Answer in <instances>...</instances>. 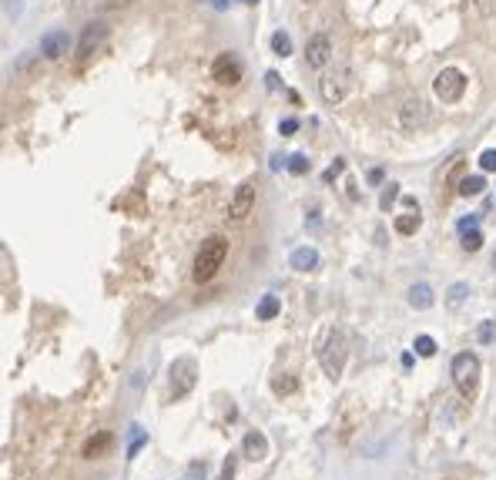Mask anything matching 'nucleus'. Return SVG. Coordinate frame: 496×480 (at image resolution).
I'll list each match as a JSON object with an SVG mask.
<instances>
[{"mask_svg":"<svg viewBox=\"0 0 496 480\" xmlns=\"http://www.w3.org/2000/svg\"><path fill=\"white\" fill-rule=\"evenodd\" d=\"M229 259V239L225 235H208L201 242V249L195 252V266H191V279L195 282H211L218 269L225 266Z\"/></svg>","mask_w":496,"mask_h":480,"instance_id":"nucleus-1","label":"nucleus"},{"mask_svg":"<svg viewBox=\"0 0 496 480\" xmlns=\"http://www.w3.org/2000/svg\"><path fill=\"white\" fill-rule=\"evenodd\" d=\"M345 356H349V339H345L342 329H329L319 349V363H322L325 376L329 380H339L345 369Z\"/></svg>","mask_w":496,"mask_h":480,"instance_id":"nucleus-2","label":"nucleus"},{"mask_svg":"<svg viewBox=\"0 0 496 480\" xmlns=\"http://www.w3.org/2000/svg\"><path fill=\"white\" fill-rule=\"evenodd\" d=\"M449 373H453V383H456L459 397H466V400H473L479 390V360L477 353H456L453 356V366H449Z\"/></svg>","mask_w":496,"mask_h":480,"instance_id":"nucleus-3","label":"nucleus"},{"mask_svg":"<svg viewBox=\"0 0 496 480\" xmlns=\"http://www.w3.org/2000/svg\"><path fill=\"white\" fill-rule=\"evenodd\" d=\"M433 91L443 104H456L459 97L466 95V74L459 71V67H443L433 81Z\"/></svg>","mask_w":496,"mask_h":480,"instance_id":"nucleus-4","label":"nucleus"},{"mask_svg":"<svg viewBox=\"0 0 496 480\" xmlns=\"http://www.w3.org/2000/svg\"><path fill=\"white\" fill-rule=\"evenodd\" d=\"M349 81H352V71H349V67H336V71L322 74L319 95H322L325 104H339L345 97V91H349Z\"/></svg>","mask_w":496,"mask_h":480,"instance_id":"nucleus-5","label":"nucleus"},{"mask_svg":"<svg viewBox=\"0 0 496 480\" xmlns=\"http://www.w3.org/2000/svg\"><path fill=\"white\" fill-rule=\"evenodd\" d=\"M329 61H332V40H329V34L319 31V34H312L306 44V64L312 71H325Z\"/></svg>","mask_w":496,"mask_h":480,"instance_id":"nucleus-6","label":"nucleus"},{"mask_svg":"<svg viewBox=\"0 0 496 480\" xmlns=\"http://www.w3.org/2000/svg\"><path fill=\"white\" fill-rule=\"evenodd\" d=\"M195 376H198V369H195V360H174L172 366V397L174 400H181V397H188L191 386H195Z\"/></svg>","mask_w":496,"mask_h":480,"instance_id":"nucleus-7","label":"nucleus"},{"mask_svg":"<svg viewBox=\"0 0 496 480\" xmlns=\"http://www.w3.org/2000/svg\"><path fill=\"white\" fill-rule=\"evenodd\" d=\"M251 209H255V182L248 178V182H242V185L235 189V195H231L229 218H231V222H242V218H248V215H251Z\"/></svg>","mask_w":496,"mask_h":480,"instance_id":"nucleus-8","label":"nucleus"},{"mask_svg":"<svg viewBox=\"0 0 496 480\" xmlns=\"http://www.w3.org/2000/svg\"><path fill=\"white\" fill-rule=\"evenodd\" d=\"M211 77L218 81V84H238L242 81V61L235 58L231 51H225V54H218V58L211 61Z\"/></svg>","mask_w":496,"mask_h":480,"instance_id":"nucleus-9","label":"nucleus"},{"mask_svg":"<svg viewBox=\"0 0 496 480\" xmlns=\"http://www.w3.org/2000/svg\"><path fill=\"white\" fill-rule=\"evenodd\" d=\"M426 101H420V97H406L399 108V128L402 131H416V128H422L426 125Z\"/></svg>","mask_w":496,"mask_h":480,"instance_id":"nucleus-10","label":"nucleus"},{"mask_svg":"<svg viewBox=\"0 0 496 480\" xmlns=\"http://www.w3.org/2000/svg\"><path fill=\"white\" fill-rule=\"evenodd\" d=\"M67 51H71V34H67V31H47V34L40 38V54L47 61L64 58Z\"/></svg>","mask_w":496,"mask_h":480,"instance_id":"nucleus-11","label":"nucleus"},{"mask_svg":"<svg viewBox=\"0 0 496 480\" xmlns=\"http://www.w3.org/2000/svg\"><path fill=\"white\" fill-rule=\"evenodd\" d=\"M108 38V24L104 20H91L88 27H84V34H81V44H77V54H91L101 40Z\"/></svg>","mask_w":496,"mask_h":480,"instance_id":"nucleus-12","label":"nucleus"},{"mask_svg":"<svg viewBox=\"0 0 496 480\" xmlns=\"http://www.w3.org/2000/svg\"><path fill=\"white\" fill-rule=\"evenodd\" d=\"M242 454H245L248 461H265L268 457V440L262 430H248L245 440H242Z\"/></svg>","mask_w":496,"mask_h":480,"instance_id":"nucleus-13","label":"nucleus"},{"mask_svg":"<svg viewBox=\"0 0 496 480\" xmlns=\"http://www.w3.org/2000/svg\"><path fill=\"white\" fill-rule=\"evenodd\" d=\"M288 266H292L295 272H315V269H319V252L312 249V246H302V249L292 252Z\"/></svg>","mask_w":496,"mask_h":480,"instance_id":"nucleus-14","label":"nucleus"},{"mask_svg":"<svg viewBox=\"0 0 496 480\" xmlns=\"http://www.w3.org/2000/svg\"><path fill=\"white\" fill-rule=\"evenodd\" d=\"M409 306L413 309H429L433 306V289L426 286V282H416V286H409Z\"/></svg>","mask_w":496,"mask_h":480,"instance_id":"nucleus-15","label":"nucleus"},{"mask_svg":"<svg viewBox=\"0 0 496 480\" xmlns=\"http://www.w3.org/2000/svg\"><path fill=\"white\" fill-rule=\"evenodd\" d=\"M466 299H470V282H453L449 292H446V306L453 309V312H459V309L466 306Z\"/></svg>","mask_w":496,"mask_h":480,"instance_id":"nucleus-16","label":"nucleus"},{"mask_svg":"<svg viewBox=\"0 0 496 480\" xmlns=\"http://www.w3.org/2000/svg\"><path fill=\"white\" fill-rule=\"evenodd\" d=\"M483 189H486L483 175H466V178L459 182V189H456V192L463 195V198H477V195H483Z\"/></svg>","mask_w":496,"mask_h":480,"instance_id":"nucleus-17","label":"nucleus"},{"mask_svg":"<svg viewBox=\"0 0 496 480\" xmlns=\"http://www.w3.org/2000/svg\"><path fill=\"white\" fill-rule=\"evenodd\" d=\"M111 443H115V437H111V433H97L94 440L84 443V457H88V461H94V457H101V454H104Z\"/></svg>","mask_w":496,"mask_h":480,"instance_id":"nucleus-18","label":"nucleus"},{"mask_svg":"<svg viewBox=\"0 0 496 480\" xmlns=\"http://www.w3.org/2000/svg\"><path fill=\"white\" fill-rule=\"evenodd\" d=\"M279 312H282V303H279V296H262V303H258V309H255V316H258L262 323L275 319Z\"/></svg>","mask_w":496,"mask_h":480,"instance_id":"nucleus-19","label":"nucleus"},{"mask_svg":"<svg viewBox=\"0 0 496 480\" xmlns=\"http://www.w3.org/2000/svg\"><path fill=\"white\" fill-rule=\"evenodd\" d=\"M420 225H422L420 211H409V215H399V218H396V232H399V235H416Z\"/></svg>","mask_w":496,"mask_h":480,"instance_id":"nucleus-20","label":"nucleus"},{"mask_svg":"<svg viewBox=\"0 0 496 480\" xmlns=\"http://www.w3.org/2000/svg\"><path fill=\"white\" fill-rule=\"evenodd\" d=\"M272 51H275L279 58H288V54H292V38H288L286 31H275V34H272Z\"/></svg>","mask_w":496,"mask_h":480,"instance_id":"nucleus-21","label":"nucleus"},{"mask_svg":"<svg viewBox=\"0 0 496 480\" xmlns=\"http://www.w3.org/2000/svg\"><path fill=\"white\" fill-rule=\"evenodd\" d=\"M399 198V185L396 182H389V185H382V195H379V209L382 211H389V205Z\"/></svg>","mask_w":496,"mask_h":480,"instance_id":"nucleus-22","label":"nucleus"},{"mask_svg":"<svg viewBox=\"0 0 496 480\" xmlns=\"http://www.w3.org/2000/svg\"><path fill=\"white\" fill-rule=\"evenodd\" d=\"M459 239H463V249H466V252H479V249H483V232H479V229L463 232Z\"/></svg>","mask_w":496,"mask_h":480,"instance_id":"nucleus-23","label":"nucleus"},{"mask_svg":"<svg viewBox=\"0 0 496 480\" xmlns=\"http://www.w3.org/2000/svg\"><path fill=\"white\" fill-rule=\"evenodd\" d=\"M477 339L483 346H490L496 339V323L493 319H486V323H479V329H477Z\"/></svg>","mask_w":496,"mask_h":480,"instance_id":"nucleus-24","label":"nucleus"},{"mask_svg":"<svg viewBox=\"0 0 496 480\" xmlns=\"http://www.w3.org/2000/svg\"><path fill=\"white\" fill-rule=\"evenodd\" d=\"M413 349H416L420 356H433V353H436V339H433V336H416Z\"/></svg>","mask_w":496,"mask_h":480,"instance_id":"nucleus-25","label":"nucleus"},{"mask_svg":"<svg viewBox=\"0 0 496 480\" xmlns=\"http://www.w3.org/2000/svg\"><path fill=\"white\" fill-rule=\"evenodd\" d=\"M288 172L292 175H306L308 172V158L306 154H292V158H288Z\"/></svg>","mask_w":496,"mask_h":480,"instance_id":"nucleus-26","label":"nucleus"},{"mask_svg":"<svg viewBox=\"0 0 496 480\" xmlns=\"http://www.w3.org/2000/svg\"><path fill=\"white\" fill-rule=\"evenodd\" d=\"M459 175H463V158H456V161L449 165V172H446V178H443V182H446V185H459V182H463Z\"/></svg>","mask_w":496,"mask_h":480,"instance_id":"nucleus-27","label":"nucleus"},{"mask_svg":"<svg viewBox=\"0 0 496 480\" xmlns=\"http://www.w3.org/2000/svg\"><path fill=\"white\" fill-rule=\"evenodd\" d=\"M479 168L483 172H496V148H486V152L479 154Z\"/></svg>","mask_w":496,"mask_h":480,"instance_id":"nucleus-28","label":"nucleus"},{"mask_svg":"<svg viewBox=\"0 0 496 480\" xmlns=\"http://www.w3.org/2000/svg\"><path fill=\"white\" fill-rule=\"evenodd\" d=\"M295 380H292V376H282V380H275V383H272V390H275V393H295Z\"/></svg>","mask_w":496,"mask_h":480,"instance_id":"nucleus-29","label":"nucleus"},{"mask_svg":"<svg viewBox=\"0 0 496 480\" xmlns=\"http://www.w3.org/2000/svg\"><path fill=\"white\" fill-rule=\"evenodd\" d=\"M473 3H477V10L483 17H493L496 14V0H473Z\"/></svg>","mask_w":496,"mask_h":480,"instance_id":"nucleus-30","label":"nucleus"},{"mask_svg":"<svg viewBox=\"0 0 496 480\" xmlns=\"http://www.w3.org/2000/svg\"><path fill=\"white\" fill-rule=\"evenodd\" d=\"M188 480H205V461H195L188 467Z\"/></svg>","mask_w":496,"mask_h":480,"instance_id":"nucleus-31","label":"nucleus"},{"mask_svg":"<svg viewBox=\"0 0 496 480\" xmlns=\"http://www.w3.org/2000/svg\"><path fill=\"white\" fill-rule=\"evenodd\" d=\"M459 235H463V232H473V229H479V218L477 215H470V218H459Z\"/></svg>","mask_w":496,"mask_h":480,"instance_id":"nucleus-32","label":"nucleus"},{"mask_svg":"<svg viewBox=\"0 0 496 480\" xmlns=\"http://www.w3.org/2000/svg\"><path fill=\"white\" fill-rule=\"evenodd\" d=\"M342 172H345V161H342V158H336V165H332V168H325L322 178H325V182H332L336 175H342Z\"/></svg>","mask_w":496,"mask_h":480,"instance_id":"nucleus-33","label":"nucleus"},{"mask_svg":"<svg viewBox=\"0 0 496 480\" xmlns=\"http://www.w3.org/2000/svg\"><path fill=\"white\" fill-rule=\"evenodd\" d=\"M279 131H282V135H292V131H299V118H286V121L279 125Z\"/></svg>","mask_w":496,"mask_h":480,"instance_id":"nucleus-34","label":"nucleus"},{"mask_svg":"<svg viewBox=\"0 0 496 480\" xmlns=\"http://www.w3.org/2000/svg\"><path fill=\"white\" fill-rule=\"evenodd\" d=\"M235 477V457L229 454V461H225V467H222V480H231Z\"/></svg>","mask_w":496,"mask_h":480,"instance_id":"nucleus-35","label":"nucleus"},{"mask_svg":"<svg viewBox=\"0 0 496 480\" xmlns=\"http://www.w3.org/2000/svg\"><path fill=\"white\" fill-rule=\"evenodd\" d=\"M3 7H7V17H17V14H20V3H17V0H7Z\"/></svg>","mask_w":496,"mask_h":480,"instance_id":"nucleus-36","label":"nucleus"},{"mask_svg":"<svg viewBox=\"0 0 496 480\" xmlns=\"http://www.w3.org/2000/svg\"><path fill=\"white\" fill-rule=\"evenodd\" d=\"M265 84H268V91H275V88H279V74H275V71H268V74H265Z\"/></svg>","mask_w":496,"mask_h":480,"instance_id":"nucleus-37","label":"nucleus"},{"mask_svg":"<svg viewBox=\"0 0 496 480\" xmlns=\"http://www.w3.org/2000/svg\"><path fill=\"white\" fill-rule=\"evenodd\" d=\"M402 205H406L409 211H420V202H416L413 195H406V198H402Z\"/></svg>","mask_w":496,"mask_h":480,"instance_id":"nucleus-38","label":"nucleus"},{"mask_svg":"<svg viewBox=\"0 0 496 480\" xmlns=\"http://www.w3.org/2000/svg\"><path fill=\"white\" fill-rule=\"evenodd\" d=\"M238 3H245V7H255V3H258V0H238Z\"/></svg>","mask_w":496,"mask_h":480,"instance_id":"nucleus-39","label":"nucleus"},{"mask_svg":"<svg viewBox=\"0 0 496 480\" xmlns=\"http://www.w3.org/2000/svg\"><path fill=\"white\" fill-rule=\"evenodd\" d=\"M215 7H218V10H222V7H225V0H215Z\"/></svg>","mask_w":496,"mask_h":480,"instance_id":"nucleus-40","label":"nucleus"},{"mask_svg":"<svg viewBox=\"0 0 496 480\" xmlns=\"http://www.w3.org/2000/svg\"><path fill=\"white\" fill-rule=\"evenodd\" d=\"M306 3H315V0H306Z\"/></svg>","mask_w":496,"mask_h":480,"instance_id":"nucleus-41","label":"nucleus"},{"mask_svg":"<svg viewBox=\"0 0 496 480\" xmlns=\"http://www.w3.org/2000/svg\"><path fill=\"white\" fill-rule=\"evenodd\" d=\"M493 266H496V255H493Z\"/></svg>","mask_w":496,"mask_h":480,"instance_id":"nucleus-42","label":"nucleus"},{"mask_svg":"<svg viewBox=\"0 0 496 480\" xmlns=\"http://www.w3.org/2000/svg\"><path fill=\"white\" fill-rule=\"evenodd\" d=\"M20 480H31V477H20Z\"/></svg>","mask_w":496,"mask_h":480,"instance_id":"nucleus-43","label":"nucleus"}]
</instances>
